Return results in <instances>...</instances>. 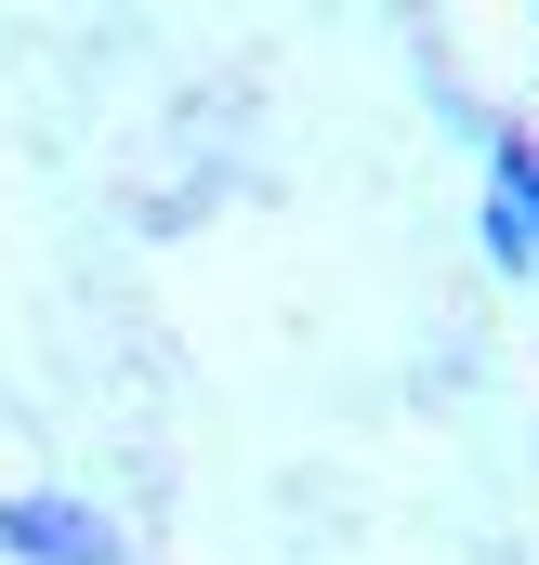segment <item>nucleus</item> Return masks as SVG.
<instances>
[{
    "label": "nucleus",
    "instance_id": "1",
    "mask_svg": "<svg viewBox=\"0 0 539 565\" xmlns=\"http://www.w3.org/2000/svg\"><path fill=\"white\" fill-rule=\"evenodd\" d=\"M0 565H133V540L66 487H13L0 500Z\"/></svg>",
    "mask_w": 539,
    "mask_h": 565
},
{
    "label": "nucleus",
    "instance_id": "2",
    "mask_svg": "<svg viewBox=\"0 0 539 565\" xmlns=\"http://www.w3.org/2000/svg\"><path fill=\"white\" fill-rule=\"evenodd\" d=\"M487 264L500 277H539V119H500L487 132Z\"/></svg>",
    "mask_w": 539,
    "mask_h": 565
}]
</instances>
